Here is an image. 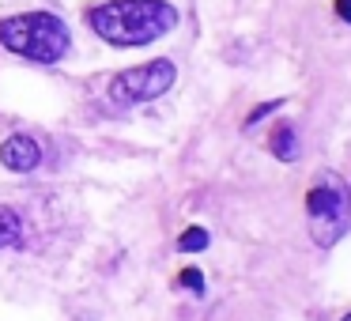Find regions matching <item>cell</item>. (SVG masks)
<instances>
[{
	"label": "cell",
	"instance_id": "cell-7",
	"mask_svg": "<svg viewBox=\"0 0 351 321\" xmlns=\"http://www.w3.org/2000/svg\"><path fill=\"white\" fill-rule=\"evenodd\" d=\"M272 152L280 155L283 163L295 159V129H280V132H276V136H272Z\"/></svg>",
	"mask_w": 351,
	"mask_h": 321
},
{
	"label": "cell",
	"instance_id": "cell-12",
	"mask_svg": "<svg viewBox=\"0 0 351 321\" xmlns=\"http://www.w3.org/2000/svg\"><path fill=\"white\" fill-rule=\"evenodd\" d=\"M348 193H351V189H348Z\"/></svg>",
	"mask_w": 351,
	"mask_h": 321
},
{
	"label": "cell",
	"instance_id": "cell-4",
	"mask_svg": "<svg viewBox=\"0 0 351 321\" xmlns=\"http://www.w3.org/2000/svg\"><path fill=\"white\" fill-rule=\"evenodd\" d=\"M174 84V64L170 61H147L140 69H129L110 84V99L129 106V102H152Z\"/></svg>",
	"mask_w": 351,
	"mask_h": 321
},
{
	"label": "cell",
	"instance_id": "cell-6",
	"mask_svg": "<svg viewBox=\"0 0 351 321\" xmlns=\"http://www.w3.org/2000/svg\"><path fill=\"white\" fill-rule=\"evenodd\" d=\"M19 238H23L19 215L12 212V208H0V250H12V246H19Z\"/></svg>",
	"mask_w": 351,
	"mask_h": 321
},
{
	"label": "cell",
	"instance_id": "cell-2",
	"mask_svg": "<svg viewBox=\"0 0 351 321\" xmlns=\"http://www.w3.org/2000/svg\"><path fill=\"white\" fill-rule=\"evenodd\" d=\"M0 42L27 61L53 64L69 54V27L49 12H27V16L0 23Z\"/></svg>",
	"mask_w": 351,
	"mask_h": 321
},
{
	"label": "cell",
	"instance_id": "cell-11",
	"mask_svg": "<svg viewBox=\"0 0 351 321\" xmlns=\"http://www.w3.org/2000/svg\"><path fill=\"white\" fill-rule=\"evenodd\" d=\"M343 321H351V313H348V318H343Z\"/></svg>",
	"mask_w": 351,
	"mask_h": 321
},
{
	"label": "cell",
	"instance_id": "cell-5",
	"mask_svg": "<svg viewBox=\"0 0 351 321\" xmlns=\"http://www.w3.org/2000/svg\"><path fill=\"white\" fill-rule=\"evenodd\" d=\"M0 163H4L8 170L27 174V170H34L42 163V147L34 144L31 136H8L4 144H0Z\"/></svg>",
	"mask_w": 351,
	"mask_h": 321
},
{
	"label": "cell",
	"instance_id": "cell-9",
	"mask_svg": "<svg viewBox=\"0 0 351 321\" xmlns=\"http://www.w3.org/2000/svg\"><path fill=\"white\" fill-rule=\"evenodd\" d=\"M182 283H185V287H193V291H204V276H200L197 268H189V272H182Z\"/></svg>",
	"mask_w": 351,
	"mask_h": 321
},
{
	"label": "cell",
	"instance_id": "cell-8",
	"mask_svg": "<svg viewBox=\"0 0 351 321\" xmlns=\"http://www.w3.org/2000/svg\"><path fill=\"white\" fill-rule=\"evenodd\" d=\"M178 246H182L185 253H200V250L208 246V230H200V227H189V230L182 235V242H178Z\"/></svg>",
	"mask_w": 351,
	"mask_h": 321
},
{
	"label": "cell",
	"instance_id": "cell-10",
	"mask_svg": "<svg viewBox=\"0 0 351 321\" xmlns=\"http://www.w3.org/2000/svg\"><path fill=\"white\" fill-rule=\"evenodd\" d=\"M336 12H340V16L351 23V0H336Z\"/></svg>",
	"mask_w": 351,
	"mask_h": 321
},
{
	"label": "cell",
	"instance_id": "cell-3",
	"mask_svg": "<svg viewBox=\"0 0 351 321\" xmlns=\"http://www.w3.org/2000/svg\"><path fill=\"white\" fill-rule=\"evenodd\" d=\"M306 212H310V235L321 250H328L332 242H340V235L348 230V215H351V193L343 182L336 178H321L317 189H310L306 197Z\"/></svg>",
	"mask_w": 351,
	"mask_h": 321
},
{
	"label": "cell",
	"instance_id": "cell-1",
	"mask_svg": "<svg viewBox=\"0 0 351 321\" xmlns=\"http://www.w3.org/2000/svg\"><path fill=\"white\" fill-rule=\"evenodd\" d=\"M87 19L110 46H147L167 31H174L178 12L162 0H110Z\"/></svg>",
	"mask_w": 351,
	"mask_h": 321
}]
</instances>
